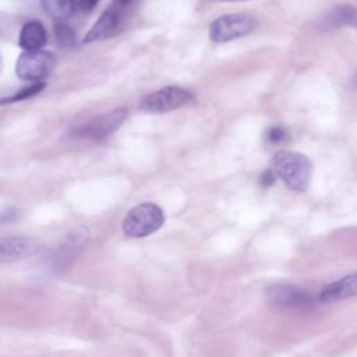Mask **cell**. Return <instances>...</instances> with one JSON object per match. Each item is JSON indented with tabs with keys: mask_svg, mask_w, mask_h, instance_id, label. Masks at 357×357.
I'll use <instances>...</instances> for the list:
<instances>
[{
	"mask_svg": "<svg viewBox=\"0 0 357 357\" xmlns=\"http://www.w3.org/2000/svg\"><path fill=\"white\" fill-rule=\"evenodd\" d=\"M275 170L284 184L294 191H304L310 183L312 166L310 159L298 152H279L273 159Z\"/></svg>",
	"mask_w": 357,
	"mask_h": 357,
	"instance_id": "cell-1",
	"label": "cell"
},
{
	"mask_svg": "<svg viewBox=\"0 0 357 357\" xmlns=\"http://www.w3.org/2000/svg\"><path fill=\"white\" fill-rule=\"evenodd\" d=\"M165 223V213L156 204L144 202L134 206L123 220V231L127 237L142 238L158 231Z\"/></svg>",
	"mask_w": 357,
	"mask_h": 357,
	"instance_id": "cell-2",
	"label": "cell"
},
{
	"mask_svg": "<svg viewBox=\"0 0 357 357\" xmlns=\"http://www.w3.org/2000/svg\"><path fill=\"white\" fill-rule=\"evenodd\" d=\"M265 293L273 305L293 311H310L318 301L307 289L291 283L271 284Z\"/></svg>",
	"mask_w": 357,
	"mask_h": 357,
	"instance_id": "cell-3",
	"label": "cell"
},
{
	"mask_svg": "<svg viewBox=\"0 0 357 357\" xmlns=\"http://www.w3.org/2000/svg\"><path fill=\"white\" fill-rule=\"evenodd\" d=\"M192 100V93L181 86H165L158 89L139 102V109L145 113H166L188 105Z\"/></svg>",
	"mask_w": 357,
	"mask_h": 357,
	"instance_id": "cell-4",
	"label": "cell"
},
{
	"mask_svg": "<svg viewBox=\"0 0 357 357\" xmlns=\"http://www.w3.org/2000/svg\"><path fill=\"white\" fill-rule=\"evenodd\" d=\"M56 56L46 50L24 52L15 64V74L24 81H42L53 71Z\"/></svg>",
	"mask_w": 357,
	"mask_h": 357,
	"instance_id": "cell-5",
	"label": "cell"
},
{
	"mask_svg": "<svg viewBox=\"0 0 357 357\" xmlns=\"http://www.w3.org/2000/svg\"><path fill=\"white\" fill-rule=\"evenodd\" d=\"M255 26V21L251 15L236 13V14H226L216 18L211 28L209 36L213 42L223 43L237 38H241L251 32Z\"/></svg>",
	"mask_w": 357,
	"mask_h": 357,
	"instance_id": "cell-6",
	"label": "cell"
},
{
	"mask_svg": "<svg viewBox=\"0 0 357 357\" xmlns=\"http://www.w3.org/2000/svg\"><path fill=\"white\" fill-rule=\"evenodd\" d=\"M88 240L89 231L86 227H77L70 231L49 257V265L52 266V269H66L71 264V261L82 251V248H85Z\"/></svg>",
	"mask_w": 357,
	"mask_h": 357,
	"instance_id": "cell-7",
	"label": "cell"
},
{
	"mask_svg": "<svg viewBox=\"0 0 357 357\" xmlns=\"http://www.w3.org/2000/svg\"><path fill=\"white\" fill-rule=\"evenodd\" d=\"M127 110L126 109H114L109 113L93 117L91 121L77 128L75 135L89 138L93 141H100L113 134L126 120Z\"/></svg>",
	"mask_w": 357,
	"mask_h": 357,
	"instance_id": "cell-8",
	"label": "cell"
},
{
	"mask_svg": "<svg viewBox=\"0 0 357 357\" xmlns=\"http://www.w3.org/2000/svg\"><path fill=\"white\" fill-rule=\"evenodd\" d=\"M43 251V244L32 237H0V264L29 258Z\"/></svg>",
	"mask_w": 357,
	"mask_h": 357,
	"instance_id": "cell-9",
	"label": "cell"
},
{
	"mask_svg": "<svg viewBox=\"0 0 357 357\" xmlns=\"http://www.w3.org/2000/svg\"><path fill=\"white\" fill-rule=\"evenodd\" d=\"M357 296V272L349 273L337 280L329 282L318 291V301L329 304L339 303Z\"/></svg>",
	"mask_w": 357,
	"mask_h": 357,
	"instance_id": "cell-10",
	"label": "cell"
},
{
	"mask_svg": "<svg viewBox=\"0 0 357 357\" xmlns=\"http://www.w3.org/2000/svg\"><path fill=\"white\" fill-rule=\"evenodd\" d=\"M121 22V14L116 7H110L102 13V15L98 18V21L92 25V28L88 31V33L84 38L85 43L96 42L106 39L117 32Z\"/></svg>",
	"mask_w": 357,
	"mask_h": 357,
	"instance_id": "cell-11",
	"label": "cell"
},
{
	"mask_svg": "<svg viewBox=\"0 0 357 357\" xmlns=\"http://www.w3.org/2000/svg\"><path fill=\"white\" fill-rule=\"evenodd\" d=\"M46 39L47 35L43 25L39 21H28L21 28L18 43L25 52H35L45 46Z\"/></svg>",
	"mask_w": 357,
	"mask_h": 357,
	"instance_id": "cell-12",
	"label": "cell"
},
{
	"mask_svg": "<svg viewBox=\"0 0 357 357\" xmlns=\"http://www.w3.org/2000/svg\"><path fill=\"white\" fill-rule=\"evenodd\" d=\"M40 4L49 17L61 22L74 14L77 0H40Z\"/></svg>",
	"mask_w": 357,
	"mask_h": 357,
	"instance_id": "cell-13",
	"label": "cell"
},
{
	"mask_svg": "<svg viewBox=\"0 0 357 357\" xmlns=\"http://www.w3.org/2000/svg\"><path fill=\"white\" fill-rule=\"evenodd\" d=\"M329 22L336 26H353L357 28V7L339 6L329 15Z\"/></svg>",
	"mask_w": 357,
	"mask_h": 357,
	"instance_id": "cell-14",
	"label": "cell"
},
{
	"mask_svg": "<svg viewBox=\"0 0 357 357\" xmlns=\"http://www.w3.org/2000/svg\"><path fill=\"white\" fill-rule=\"evenodd\" d=\"M46 84L43 81H38V82H32L29 85H26L25 88L20 89L18 92L13 93L11 96L8 98H3L0 100V105H10V103H14V102H21V100H25V99H29L38 93H40L43 89H45Z\"/></svg>",
	"mask_w": 357,
	"mask_h": 357,
	"instance_id": "cell-15",
	"label": "cell"
},
{
	"mask_svg": "<svg viewBox=\"0 0 357 357\" xmlns=\"http://www.w3.org/2000/svg\"><path fill=\"white\" fill-rule=\"evenodd\" d=\"M53 33H54V38H56V42L59 43V46H61V47L74 46L75 33L68 25H66L63 22H56Z\"/></svg>",
	"mask_w": 357,
	"mask_h": 357,
	"instance_id": "cell-16",
	"label": "cell"
},
{
	"mask_svg": "<svg viewBox=\"0 0 357 357\" xmlns=\"http://www.w3.org/2000/svg\"><path fill=\"white\" fill-rule=\"evenodd\" d=\"M286 138V131L282 127H271L266 131V139L271 144H279Z\"/></svg>",
	"mask_w": 357,
	"mask_h": 357,
	"instance_id": "cell-17",
	"label": "cell"
},
{
	"mask_svg": "<svg viewBox=\"0 0 357 357\" xmlns=\"http://www.w3.org/2000/svg\"><path fill=\"white\" fill-rule=\"evenodd\" d=\"M273 183H275V176H273V173H272L271 170L264 172L262 176H261V184H262L264 187H271Z\"/></svg>",
	"mask_w": 357,
	"mask_h": 357,
	"instance_id": "cell-18",
	"label": "cell"
},
{
	"mask_svg": "<svg viewBox=\"0 0 357 357\" xmlns=\"http://www.w3.org/2000/svg\"><path fill=\"white\" fill-rule=\"evenodd\" d=\"M98 1H99V0H77L78 6H79L82 10H85V11L92 10V8L98 4Z\"/></svg>",
	"mask_w": 357,
	"mask_h": 357,
	"instance_id": "cell-19",
	"label": "cell"
},
{
	"mask_svg": "<svg viewBox=\"0 0 357 357\" xmlns=\"http://www.w3.org/2000/svg\"><path fill=\"white\" fill-rule=\"evenodd\" d=\"M13 218H14V213H13L11 211H7L6 213L0 215V222H8V220H11Z\"/></svg>",
	"mask_w": 357,
	"mask_h": 357,
	"instance_id": "cell-20",
	"label": "cell"
},
{
	"mask_svg": "<svg viewBox=\"0 0 357 357\" xmlns=\"http://www.w3.org/2000/svg\"><path fill=\"white\" fill-rule=\"evenodd\" d=\"M114 1H116V6H119V7H123V6L128 4L131 0H114Z\"/></svg>",
	"mask_w": 357,
	"mask_h": 357,
	"instance_id": "cell-21",
	"label": "cell"
},
{
	"mask_svg": "<svg viewBox=\"0 0 357 357\" xmlns=\"http://www.w3.org/2000/svg\"><path fill=\"white\" fill-rule=\"evenodd\" d=\"M225 1H244V0H225Z\"/></svg>",
	"mask_w": 357,
	"mask_h": 357,
	"instance_id": "cell-22",
	"label": "cell"
}]
</instances>
